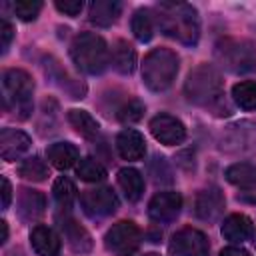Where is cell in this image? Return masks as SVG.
I'll return each instance as SVG.
<instances>
[{"label": "cell", "instance_id": "24", "mask_svg": "<svg viewBox=\"0 0 256 256\" xmlns=\"http://www.w3.org/2000/svg\"><path fill=\"white\" fill-rule=\"evenodd\" d=\"M118 186L122 188L124 196L130 202H136V200H140V196L144 192V176L136 168L126 166L118 172Z\"/></svg>", "mask_w": 256, "mask_h": 256}, {"label": "cell", "instance_id": "2", "mask_svg": "<svg viewBox=\"0 0 256 256\" xmlns=\"http://www.w3.org/2000/svg\"><path fill=\"white\" fill-rule=\"evenodd\" d=\"M156 22L166 36L186 46H194L200 38V18L192 4L160 2L156 6Z\"/></svg>", "mask_w": 256, "mask_h": 256}, {"label": "cell", "instance_id": "7", "mask_svg": "<svg viewBox=\"0 0 256 256\" xmlns=\"http://www.w3.org/2000/svg\"><path fill=\"white\" fill-rule=\"evenodd\" d=\"M142 242V232L132 220L116 222L104 236L106 248L116 256H132Z\"/></svg>", "mask_w": 256, "mask_h": 256}, {"label": "cell", "instance_id": "25", "mask_svg": "<svg viewBox=\"0 0 256 256\" xmlns=\"http://www.w3.org/2000/svg\"><path fill=\"white\" fill-rule=\"evenodd\" d=\"M68 122H70V126H72L80 136H84V138H88V140L96 138L98 132H100L98 122H96L94 116H92L90 112H86V110H78V108L70 110V112H68Z\"/></svg>", "mask_w": 256, "mask_h": 256}, {"label": "cell", "instance_id": "39", "mask_svg": "<svg viewBox=\"0 0 256 256\" xmlns=\"http://www.w3.org/2000/svg\"><path fill=\"white\" fill-rule=\"evenodd\" d=\"M254 246H256V238H254Z\"/></svg>", "mask_w": 256, "mask_h": 256}, {"label": "cell", "instance_id": "35", "mask_svg": "<svg viewBox=\"0 0 256 256\" xmlns=\"http://www.w3.org/2000/svg\"><path fill=\"white\" fill-rule=\"evenodd\" d=\"M10 200H12V186H10L8 178L2 176V208L4 210L10 206Z\"/></svg>", "mask_w": 256, "mask_h": 256}, {"label": "cell", "instance_id": "30", "mask_svg": "<svg viewBox=\"0 0 256 256\" xmlns=\"http://www.w3.org/2000/svg\"><path fill=\"white\" fill-rule=\"evenodd\" d=\"M76 174L84 182H100L106 178V168L94 158H82L76 166Z\"/></svg>", "mask_w": 256, "mask_h": 256}, {"label": "cell", "instance_id": "23", "mask_svg": "<svg viewBox=\"0 0 256 256\" xmlns=\"http://www.w3.org/2000/svg\"><path fill=\"white\" fill-rule=\"evenodd\" d=\"M112 66L116 72L120 74H132L136 68V50L126 42V40H118L112 46V54H110Z\"/></svg>", "mask_w": 256, "mask_h": 256}, {"label": "cell", "instance_id": "9", "mask_svg": "<svg viewBox=\"0 0 256 256\" xmlns=\"http://www.w3.org/2000/svg\"><path fill=\"white\" fill-rule=\"evenodd\" d=\"M80 204L90 218H104L118 210V198L108 186L84 190L80 196Z\"/></svg>", "mask_w": 256, "mask_h": 256}, {"label": "cell", "instance_id": "14", "mask_svg": "<svg viewBox=\"0 0 256 256\" xmlns=\"http://www.w3.org/2000/svg\"><path fill=\"white\" fill-rule=\"evenodd\" d=\"M226 208V200L222 196V192L214 186L210 188H204L196 194V200H194V214L204 220V222H216L222 212Z\"/></svg>", "mask_w": 256, "mask_h": 256}, {"label": "cell", "instance_id": "6", "mask_svg": "<svg viewBox=\"0 0 256 256\" xmlns=\"http://www.w3.org/2000/svg\"><path fill=\"white\" fill-rule=\"evenodd\" d=\"M2 90H4V104L14 106L20 112V118H26L32 110V92L34 82L28 72L20 68H8L2 74Z\"/></svg>", "mask_w": 256, "mask_h": 256}, {"label": "cell", "instance_id": "4", "mask_svg": "<svg viewBox=\"0 0 256 256\" xmlns=\"http://www.w3.org/2000/svg\"><path fill=\"white\" fill-rule=\"evenodd\" d=\"M178 74V56L170 48H154L144 56L142 80L148 90L164 92Z\"/></svg>", "mask_w": 256, "mask_h": 256}, {"label": "cell", "instance_id": "33", "mask_svg": "<svg viewBox=\"0 0 256 256\" xmlns=\"http://www.w3.org/2000/svg\"><path fill=\"white\" fill-rule=\"evenodd\" d=\"M54 6H56V10H60L66 16H78L84 4H82V0H56Z\"/></svg>", "mask_w": 256, "mask_h": 256}, {"label": "cell", "instance_id": "32", "mask_svg": "<svg viewBox=\"0 0 256 256\" xmlns=\"http://www.w3.org/2000/svg\"><path fill=\"white\" fill-rule=\"evenodd\" d=\"M14 14L24 20V22H30V20H36V16L40 14L42 10V2L40 0H18L14 2Z\"/></svg>", "mask_w": 256, "mask_h": 256}, {"label": "cell", "instance_id": "15", "mask_svg": "<svg viewBox=\"0 0 256 256\" xmlns=\"http://www.w3.org/2000/svg\"><path fill=\"white\" fill-rule=\"evenodd\" d=\"M30 148V136L16 128H2L0 132V156L6 162L16 160Z\"/></svg>", "mask_w": 256, "mask_h": 256}, {"label": "cell", "instance_id": "36", "mask_svg": "<svg viewBox=\"0 0 256 256\" xmlns=\"http://www.w3.org/2000/svg\"><path fill=\"white\" fill-rule=\"evenodd\" d=\"M220 256H252V254L242 246H228L220 252Z\"/></svg>", "mask_w": 256, "mask_h": 256}, {"label": "cell", "instance_id": "18", "mask_svg": "<svg viewBox=\"0 0 256 256\" xmlns=\"http://www.w3.org/2000/svg\"><path fill=\"white\" fill-rule=\"evenodd\" d=\"M16 206H18V216H20L24 222H36V220L44 214L46 198H44V194H40L38 190L24 188V190H20V194H18Z\"/></svg>", "mask_w": 256, "mask_h": 256}, {"label": "cell", "instance_id": "31", "mask_svg": "<svg viewBox=\"0 0 256 256\" xmlns=\"http://www.w3.org/2000/svg\"><path fill=\"white\" fill-rule=\"evenodd\" d=\"M144 114V104L136 98L128 100L126 104H122L118 108V120L124 122V124H132V122H138Z\"/></svg>", "mask_w": 256, "mask_h": 256}, {"label": "cell", "instance_id": "3", "mask_svg": "<svg viewBox=\"0 0 256 256\" xmlns=\"http://www.w3.org/2000/svg\"><path fill=\"white\" fill-rule=\"evenodd\" d=\"M72 62L86 74H100L110 62L108 46L96 32H82L70 44Z\"/></svg>", "mask_w": 256, "mask_h": 256}, {"label": "cell", "instance_id": "26", "mask_svg": "<svg viewBox=\"0 0 256 256\" xmlns=\"http://www.w3.org/2000/svg\"><path fill=\"white\" fill-rule=\"evenodd\" d=\"M132 34L136 36V40L140 42H148L154 36V16L148 8H138L132 16Z\"/></svg>", "mask_w": 256, "mask_h": 256}, {"label": "cell", "instance_id": "29", "mask_svg": "<svg viewBox=\"0 0 256 256\" xmlns=\"http://www.w3.org/2000/svg\"><path fill=\"white\" fill-rule=\"evenodd\" d=\"M18 174L24 178V180H32V182H42L46 176H48V166L42 158L38 156H30L26 158L20 166H18Z\"/></svg>", "mask_w": 256, "mask_h": 256}, {"label": "cell", "instance_id": "1", "mask_svg": "<svg viewBox=\"0 0 256 256\" xmlns=\"http://www.w3.org/2000/svg\"><path fill=\"white\" fill-rule=\"evenodd\" d=\"M184 94L192 104L202 106L216 116L230 114V106H228L226 94H224L222 76L210 64H200L188 74V78L184 82Z\"/></svg>", "mask_w": 256, "mask_h": 256}, {"label": "cell", "instance_id": "10", "mask_svg": "<svg viewBox=\"0 0 256 256\" xmlns=\"http://www.w3.org/2000/svg\"><path fill=\"white\" fill-rule=\"evenodd\" d=\"M222 148L232 154H244L256 150V124L254 122H236L226 128L222 134Z\"/></svg>", "mask_w": 256, "mask_h": 256}, {"label": "cell", "instance_id": "27", "mask_svg": "<svg viewBox=\"0 0 256 256\" xmlns=\"http://www.w3.org/2000/svg\"><path fill=\"white\" fill-rule=\"evenodd\" d=\"M232 100L242 110H256V82L242 80L232 86Z\"/></svg>", "mask_w": 256, "mask_h": 256}, {"label": "cell", "instance_id": "5", "mask_svg": "<svg viewBox=\"0 0 256 256\" xmlns=\"http://www.w3.org/2000/svg\"><path fill=\"white\" fill-rule=\"evenodd\" d=\"M214 56L218 64L234 74H246L256 70V48L248 40L224 38L216 44Z\"/></svg>", "mask_w": 256, "mask_h": 256}, {"label": "cell", "instance_id": "34", "mask_svg": "<svg viewBox=\"0 0 256 256\" xmlns=\"http://www.w3.org/2000/svg\"><path fill=\"white\" fill-rule=\"evenodd\" d=\"M14 38V28L8 20H2L0 22V40H2V52H6L10 48V42Z\"/></svg>", "mask_w": 256, "mask_h": 256}, {"label": "cell", "instance_id": "28", "mask_svg": "<svg viewBox=\"0 0 256 256\" xmlns=\"http://www.w3.org/2000/svg\"><path fill=\"white\" fill-rule=\"evenodd\" d=\"M76 192H78V190H76L74 182H72L70 178H66V176L56 178V182H54V186H52L54 200H56L58 206L64 208V210H68V208L74 204V200H76Z\"/></svg>", "mask_w": 256, "mask_h": 256}, {"label": "cell", "instance_id": "13", "mask_svg": "<svg viewBox=\"0 0 256 256\" xmlns=\"http://www.w3.org/2000/svg\"><path fill=\"white\" fill-rule=\"evenodd\" d=\"M180 210H182V196H180V192H174V190L158 192L148 202V216H150V220L160 222V224L176 220Z\"/></svg>", "mask_w": 256, "mask_h": 256}, {"label": "cell", "instance_id": "21", "mask_svg": "<svg viewBox=\"0 0 256 256\" xmlns=\"http://www.w3.org/2000/svg\"><path fill=\"white\" fill-rule=\"evenodd\" d=\"M120 12H122L120 2H116V0H96L88 8V18H90L92 24L108 28L118 20Z\"/></svg>", "mask_w": 256, "mask_h": 256}, {"label": "cell", "instance_id": "12", "mask_svg": "<svg viewBox=\"0 0 256 256\" xmlns=\"http://www.w3.org/2000/svg\"><path fill=\"white\" fill-rule=\"evenodd\" d=\"M150 132L152 136L166 144V146H176L180 142H184L186 138V126L182 124V120H178L172 114H158L150 120Z\"/></svg>", "mask_w": 256, "mask_h": 256}, {"label": "cell", "instance_id": "19", "mask_svg": "<svg viewBox=\"0 0 256 256\" xmlns=\"http://www.w3.org/2000/svg\"><path fill=\"white\" fill-rule=\"evenodd\" d=\"M30 244L34 248V252L38 256H56L60 252V238L58 234L44 226V224H36L30 232Z\"/></svg>", "mask_w": 256, "mask_h": 256}, {"label": "cell", "instance_id": "8", "mask_svg": "<svg viewBox=\"0 0 256 256\" xmlns=\"http://www.w3.org/2000/svg\"><path fill=\"white\" fill-rule=\"evenodd\" d=\"M168 252L170 256H208L210 244L204 232H200L198 228L186 226V228H180L170 238Z\"/></svg>", "mask_w": 256, "mask_h": 256}, {"label": "cell", "instance_id": "38", "mask_svg": "<svg viewBox=\"0 0 256 256\" xmlns=\"http://www.w3.org/2000/svg\"><path fill=\"white\" fill-rule=\"evenodd\" d=\"M144 256H160V254H156V252H148V254H144Z\"/></svg>", "mask_w": 256, "mask_h": 256}, {"label": "cell", "instance_id": "20", "mask_svg": "<svg viewBox=\"0 0 256 256\" xmlns=\"http://www.w3.org/2000/svg\"><path fill=\"white\" fill-rule=\"evenodd\" d=\"M254 224L246 214H230L222 222V236L228 242H244L252 238Z\"/></svg>", "mask_w": 256, "mask_h": 256}, {"label": "cell", "instance_id": "22", "mask_svg": "<svg viewBox=\"0 0 256 256\" xmlns=\"http://www.w3.org/2000/svg\"><path fill=\"white\" fill-rule=\"evenodd\" d=\"M48 162L58 170H68L78 162V148L70 142H54L46 150Z\"/></svg>", "mask_w": 256, "mask_h": 256}, {"label": "cell", "instance_id": "16", "mask_svg": "<svg viewBox=\"0 0 256 256\" xmlns=\"http://www.w3.org/2000/svg\"><path fill=\"white\" fill-rule=\"evenodd\" d=\"M116 150L124 160H142L146 154L144 136L134 128H126L116 136Z\"/></svg>", "mask_w": 256, "mask_h": 256}, {"label": "cell", "instance_id": "11", "mask_svg": "<svg viewBox=\"0 0 256 256\" xmlns=\"http://www.w3.org/2000/svg\"><path fill=\"white\" fill-rule=\"evenodd\" d=\"M226 180L240 190L238 198L256 204V164L236 162L226 168Z\"/></svg>", "mask_w": 256, "mask_h": 256}, {"label": "cell", "instance_id": "17", "mask_svg": "<svg viewBox=\"0 0 256 256\" xmlns=\"http://www.w3.org/2000/svg\"><path fill=\"white\" fill-rule=\"evenodd\" d=\"M60 230H62V236H64L66 244L70 246V250H74L78 254H86L92 250V236L74 218H64L60 222Z\"/></svg>", "mask_w": 256, "mask_h": 256}, {"label": "cell", "instance_id": "37", "mask_svg": "<svg viewBox=\"0 0 256 256\" xmlns=\"http://www.w3.org/2000/svg\"><path fill=\"white\" fill-rule=\"evenodd\" d=\"M0 226H2V240L0 242H6L8 240V224H6V220H2Z\"/></svg>", "mask_w": 256, "mask_h": 256}]
</instances>
